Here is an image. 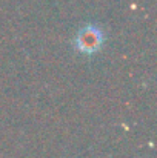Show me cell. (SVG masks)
Returning <instances> with one entry per match:
<instances>
[{
  "mask_svg": "<svg viewBox=\"0 0 157 158\" xmlns=\"http://www.w3.org/2000/svg\"><path fill=\"white\" fill-rule=\"evenodd\" d=\"M77 42L80 43L82 51H94L99 48V45L102 42V35L97 29H85L80 32Z\"/></svg>",
  "mask_w": 157,
  "mask_h": 158,
  "instance_id": "6da1fadb",
  "label": "cell"
}]
</instances>
